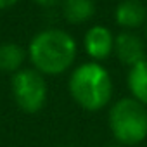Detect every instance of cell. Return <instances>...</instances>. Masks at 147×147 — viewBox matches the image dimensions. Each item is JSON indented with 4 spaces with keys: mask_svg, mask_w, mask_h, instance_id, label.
<instances>
[{
    "mask_svg": "<svg viewBox=\"0 0 147 147\" xmlns=\"http://www.w3.org/2000/svg\"><path fill=\"white\" fill-rule=\"evenodd\" d=\"M28 55L42 75H61L76 59V42L67 31L49 28L36 33L28 47Z\"/></svg>",
    "mask_w": 147,
    "mask_h": 147,
    "instance_id": "1",
    "label": "cell"
},
{
    "mask_svg": "<svg viewBox=\"0 0 147 147\" xmlns=\"http://www.w3.org/2000/svg\"><path fill=\"white\" fill-rule=\"evenodd\" d=\"M67 87L73 100L90 113L104 109L113 97V80L109 71L95 61L75 67Z\"/></svg>",
    "mask_w": 147,
    "mask_h": 147,
    "instance_id": "2",
    "label": "cell"
},
{
    "mask_svg": "<svg viewBox=\"0 0 147 147\" xmlns=\"http://www.w3.org/2000/svg\"><path fill=\"white\" fill-rule=\"evenodd\" d=\"M109 128L119 145H137L147 138V109L133 97L116 100L109 111Z\"/></svg>",
    "mask_w": 147,
    "mask_h": 147,
    "instance_id": "3",
    "label": "cell"
},
{
    "mask_svg": "<svg viewBox=\"0 0 147 147\" xmlns=\"http://www.w3.org/2000/svg\"><path fill=\"white\" fill-rule=\"evenodd\" d=\"M11 88L12 97L21 111L28 114H36L43 109L49 90L43 75L36 69H19L18 73H14Z\"/></svg>",
    "mask_w": 147,
    "mask_h": 147,
    "instance_id": "4",
    "label": "cell"
},
{
    "mask_svg": "<svg viewBox=\"0 0 147 147\" xmlns=\"http://www.w3.org/2000/svg\"><path fill=\"white\" fill-rule=\"evenodd\" d=\"M83 47L95 62L104 61L114 50V36L109 28L102 24H95L87 30L85 38H83Z\"/></svg>",
    "mask_w": 147,
    "mask_h": 147,
    "instance_id": "5",
    "label": "cell"
},
{
    "mask_svg": "<svg viewBox=\"0 0 147 147\" xmlns=\"http://www.w3.org/2000/svg\"><path fill=\"white\" fill-rule=\"evenodd\" d=\"M119 62L125 66H135L140 61L145 59V47L140 36H137L133 31H121L114 36V50Z\"/></svg>",
    "mask_w": 147,
    "mask_h": 147,
    "instance_id": "6",
    "label": "cell"
},
{
    "mask_svg": "<svg viewBox=\"0 0 147 147\" xmlns=\"http://www.w3.org/2000/svg\"><path fill=\"white\" fill-rule=\"evenodd\" d=\"M114 19L119 26L126 30L140 28L147 21V7L140 0H123L116 5Z\"/></svg>",
    "mask_w": 147,
    "mask_h": 147,
    "instance_id": "7",
    "label": "cell"
},
{
    "mask_svg": "<svg viewBox=\"0 0 147 147\" xmlns=\"http://www.w3.org/2000/svg\"><path fill=\"white\" fill-rule=\"evenodd\" d=\"M126 83L131 92V97L140 104L147 106V59L130 67Z\"/></svg>",
    "mask_w": 147,
    "mask_h": 147,
    "instance_id": "8",
    "label": "cell"
},
{
    "mask_svg": "<svg viewBox=\"0 0 147 147\" xmlns=\"http://www.w3.org/2000/svg\"><path fill=\"white\" fill-rule=\"evenodd\" d=\"M95 14L94 0H62V16L71 24H82Z\"/></svg>",
    "mask_w": 147,
    "mask_h": 147,
    "instance_id": "9",
    "label": "cell"
},
{
    "mask_svg": "<svg viewBox=\"0 0 147 147\" xmlns=\"http://www.w3.org/2000/svg\"><path fill=\"white\" fill-rule=\"evenodd\" d=\"M26 59V52L21 45L5 42L0 45V71L4 73H18Z\"/></svg>",
    "mask_w": 147,
    "mask_h": 147,
    "instance_id": "10",
    "label": "cell"
},
{
    "mask_svg": "<svg viewBox=\"0 0 147 147\" xmlns=\"http://www.w3.org/2000/svg\"><path fill=\"white\" fill-rule=\"evenodd\" d=\"M16 2H18V0H0V11H4V9H9V7H12Z\"/></svg>",
    "mask_w": 147,
    "mask_h": 147,
    "instance_id": "11",
    "label": "cell"
},
{
    "mask_svg": "<svg viewBox=\"0 0 147 147\" xmlns=\"http://www.w3.org/2000/svg\"><path fill=\"white\" fill-rule=\"evenodd\" d=\"M35 2H38L40 5H54V4L61 2V0H35Z\"/></svg>",
    "mask_w": 147,
    "mask_h": 147,
    "instance_id": "12",
    "label": "cell"
},
{
    "mask_svg": "<svg viewBox=\"0 0 147 147\" xmlns=\"http://www.w3.org/2000/svg\"><path fill=\"white\" fill-rule=\"evenodd\" d=\"M107 147H123V145H119V144H114V145H107Z\"/></svg>",
    "mask_w": 147,
    "mask_h": 147,
    "instance_id": "13",
    "label": "cell"
}]
</instances>
